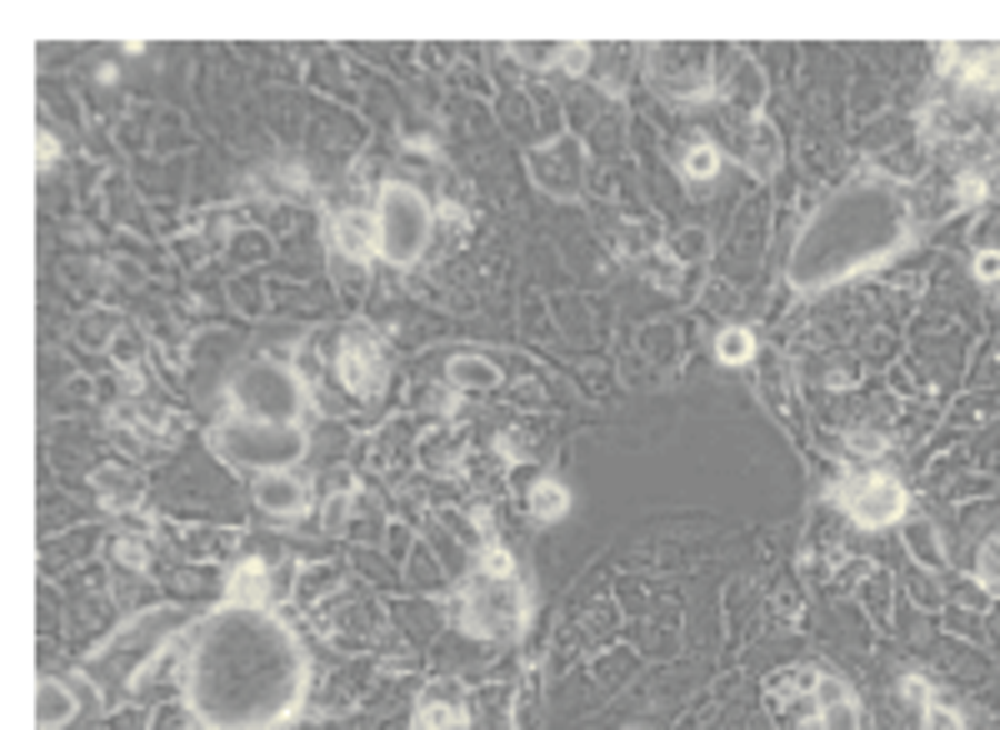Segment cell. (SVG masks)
I'll use <instances>...</instances> for the list:
<instances>
[{"mask_svg": "<svg viewBox=\"0 0 1000 730\" xmlns=\"http://www.w3.org/2000/svg\"><path fill=\"white\" fill-rule=\"evenodd\" d=\"M300 410H306V386L286 360L256 356L230 376V416L266 420V426H300Z\"/></svg>", "mask_w": 1000, "mask_h": 730, "instance_id": "cell-3", "label": "cell"}, {"mask_svg": "<svg viewBox=\"0 0 1000 730\" xmlns=\"http://www.w3.org/2000/svg\"><path fill=\"white\" fill-rule=\"evenodd\" d=\"M336 370H340V386H346L350 396L370 400L380 386H386V356H380V340L370 336L366 326H350L346 340H340Z\"/></svg>", "mask_w": 1000, "mask_h": 730, "instance_id": "cell-8", "label": "cell"}, {"mask_svg": "<svg viewBox=\"0 0 1000 730\" xmlns=\"http://www.w3.org/2000/svg\"><path fill=\"white\" fill-rule=\"evenodd\" d=\"M110 556H116V566H126V570H146V546H140V540H116Z\"/></svg>", "mask_w": 1000, "mask_h": 730, "instance_id": "cell-21", "label": "cell"}, {"mask_svg": "<svg viewBox=\"0 0 1000 730\" xmlns=\"http://www.w3.org/2000/svg\"><path fill=\"white\" fill-rule=\"evenodd\" d=\"M976 276L980 280H996L1000 276V250H986V256L976 260Z\"/></svg>", "mask_w": 1000, "mask_h": 730, "instance_id": "cell-24", "label": "cell"}, {"mask_svg": "<svg viewBox=\"0 0 1000 730\" xmlns=\"http://www.w3.org/2000/svg\"><path fill=\"white\" fill-rule=\"evenodd\" d=\"M836 500L846 506V516L866 530L890 526V520L906 516V486H900L890 470H860V476H846L836 490Z\"/></svg>", "mask_w": 1000, "mask_h": 730, "instance_id": "cell-7", "label": "cell"}, {"mask_svg": "<svg viewBox=\"0 0 1000 730\" xmlns=\"http://www.w3.org/2000/svg\"><path fill=\"white\" fill-rule=\"evenodd\" d=\"M306 660L266 606H236L206 620L190 650L186 700L216 730H270L300 706Z\"/></svg>", "mask_w": 1000, "mask_h": 730, "instance_id": "cell-1", "label": "cell"}, {"mask_svg": "<svg viewBox=\"0 0 1000 730\" xmlns=\"http://www.w3.org/2000/svg\"><path fill=\"white\" fill-rule=\"evenodd\" d=\"M90 486L100 490V500H106L110 510H136L140 500H146V490H140V476L126 466H100L96 476H90Z\"/></svg>", "mask_w": 1000, "mask_h": 730, "instance_id": "cell-10", "label": "cell"}, {"mask_svg": "<svg viewBox=\"0 0 1000 730\" xmlns=\"http://www.w3.org/2000/svg\"><path fill=\"white\" fill-rule=\"evenodd\" d=\"M816 700H820V730H860V706L840 680H830V676L820 680Z\"/></svg>", "mask_w": 1000, "mask_h": 730, "instance_id": "cell-11", "label": "cell"}, {"mask_svg": "<svg viewBox=\"0 0 1000 730\" xmlns=\"http://www.w3.org/2000/svg\"><path fill=\"white\" fill-rule=\"evenodd\" d=\"M530 510H536V520H560L570 510V490L560 486V480H536V490H530Z\"/></svg>", "mask_w": 1000, "mask_h": 730, "instance_id": "cell-16", "label": "cell"}, {"mask_svg": "<svg viewBox=\"0 0 1000 730\" xmlns=\"http://www.w3.org/2000/svg\"><path fill=\"white\" fill-rule=\"evenodd\" d=\"M336 240H340V250H346V256H356V260L370 250L366 226H360V220H350V216H336Z\"/></svg>", "mask_w": 1000, "mask_h": 730, "instance_id": "cell-19", "label": "cell"}, {"mask_svg": "<svg viewBox=\"0 0 1000 730\" xmlns=\"http://www.w3.org/2000/svg\"><path fill=\"white\" fill-rule=\"evenodd\" d=\"M230 600H236V606H266L270 600V576L260 560H246V566L230 576Z\"/></svg>", "mask_w": 1000, "mask_h": 730, "instance_id": "cell-13", "label": "cell"}, {"mask_svg": "<svg viewBox=\"0 0 1000 730\" xmlns=\"http://www.w3.org/2000/svg\"><path fill=\"white\" fill-rule=\"evenodd\" d=\"M460 620H466L470 636L480 640H510L526 626V586L516 576H490V570H476L460 596Z\"/></svg>", "mask_w": 1000, "mask_h": 730, "instance_id": "cell-6", "label": "cell"}, {"mask_svg": "<svg viewBox=\"0 0 1000 730\" xmlns=\"http://www.w3.org/2000/svg\"><path fill=\"white\" fill-rule=\"evenodd\" d=\"M210 446H216V456L226 460V466L270 476V470H290L300 456H306V430L226 416L216 430H210Z\"/></svg>", "mask_w": 1000, "mask_h": 730, "instance_id": "cell-4", "label": "cell"}, {"mask_svg": "<svg viewBox=\"0 0 1000 730\" xmlns=\"http://www.w3.org/2000/svg\"><path fill=\"white\" fill-rule=\"evenodd\" d=\"M716 356L726 360V366H746L750 356H756V336H750L746 326H730L716 336Z\"/></svg>", "mask_w": 1000, "mask_h": 730, "instance_id": "cell-17", "label": "cell"}, {"mask_svg": "<svg viewBox=\"0 0 1000 730\" xmlns=\"http://www.w3.org/2000/svg\"><path fill=\"white\" fill-rule=\"evenodd\" d=\"M436 230V206L410 180H386L376 196V250L390 266H416Z\"/></svg>", "mask_w": 1000, "mask_h": 730, "instance_id": "cell-5", "label": "cell"}, {"mask_svg": "<svg viewBox=\"0 0 1000 730\" xmlns=\"http://www.w3.org/2000/svg\"><path fill=\"white\" fill-rule=\"evenodd\" d=\"M560 60H566L570 70H586V60H590V46H580V40H570V46H560Z\"/></svg>", "mask_w": 1000, "mask_h": 730, "instance_id": "cell-23", "label": "cell"}, {"mask_svg": "<svg viewBox=\"0 0 1000 730\" xmlns=\"http://www.w3.org/2000/svg\"><path fill=\"white\" fill-rule=\"evenodd\" d=\"M256 500L270 516H300V510L310 506V490H306V480H296L290 470H270V476L256 480Z\"/></svg>", "mask_w": 1000, "mask_h": 730, "instance_id": "cell-9", "label": "cell"}, {"mask_svg": "<svg viewBox=\"0 0 1000 730\" xmlns=\"http://www.w3.org/2000/svg\"><path fill=\"white\" fill-rule=\"evenodd\" d=\"M680 170H686L690 180H710L720 170V150L710 146V140H700V146L686 150V160H680Z\"/></svg>", "mask_w": 1000, "mask_h": 730, "instance_id": "cell-18", "label": "cell"}, {"mask_svg": "<svg viewBox=\"0 0 1000 730\" xmlns=\"http://www.w3.org/2000/svg\"><path fill=\"white\" fill-rule=\"evenodd\" d=\"M910 236V216L900 186L886 176H856L846 190L826 200L796 236L790 256V286L800 296H820L826 286L896 256Z\"/></svg>", "mask_w": 1000, "mask_h": 730, "instance_id": "cell-2", "label": "cell"}, {"mask_svg": "<svg viewBox=\"0 0 1000 730\" xmlns=\"http://www.w3.org/2000/svg\"><path fill=\"white\" fill-rule=\"evenodd\" d=\"M980 580L1000 586V536H990L986 546H980Z\"/></svg>", "mask_w": 1000, "mask_h": 730, "instance_id": "cell-20", "label": "cell"}, {"mask_svg": "<svg viewBox=\"0 0 1000 730\" xmlns=\"http://www.w3.org/2000/svg\"><path fill=\"white\" fill-rule=\"evenodd\" d=\"M36 156H46V160H50V156H56V140L40 136V140H36Z\"/></svg>", "mask_w": 1000, "mask_h": 730, "instance_id": "cell-26", "label": "cell"}, {"mask_svg": "<svg viewBox=\"0 0 1000 730\" xmlns=\"http://www.w3.org/2000/svg\"><path fill=\"white\" fill-rule=\"evenodd\" d=\"M980 196H986V186H980V180H966V186H960V200H966V206H970V200H980Z\"/></svg>", "mask_w": 1000, "mask_h": 730, "instance_id": "cell-25", "label": "cell"}, {"mask_svg": "<svg viewBox=\"0 0 1000 730\" xmlns=\"http://www.w3.org/2000/svg\"><path fill=\"white\" fill-rule=\"evenodd\" d=\"M416 730H470V726H466V710H460L456 700L430 690V696L416 706Z\"/></svg>", "mask_w": 1000, "mask_h": 730, "instance_id": "cell-12", "label": "cell"}, {"mask_svg": "<svg viewBox=\"0 0 1000 730\" xmlns=\"http://www.w3.org/2000/svg\"><path fill=\"white\" fill-rule=\"evenodd\" d=\"M36 710H40V730H60L70 720V710H76V696H70L60 680H40Z\"/></svg>", "mask_w": 1000, "mask_h": 730, "instance_id": "cell-14", "label": "cell"}, {"mask_svg": "<svg viewBox=\"0 0 1000 730\" xmlns=\"http://www.w3.org/2000/svg\"><path fill=\"white\" fill-rule=\"evenodd\" d=\"M926 730H966V726H960V716H956V710L936 706V700L926 696Z\"/></svg>", "mask_w": 1000, "mask_h": 730, "instance_id": "cell-22", "label": "cell"}, {"mask_svg": "<svg viewBox=\"0 0 1000 730\" xmlns=\"http://www.w3.org/2000/svg\"><path fill=\"white\" fill-rule=\"evenodd\" d=\"M500 380V370L480 356H456L450 360V386L456 390H490Z\"/></svg>", "mask_w": 1000, "mask_h": 730, "instance_id": "cell-15", "label": "cell"}]
</instances>
